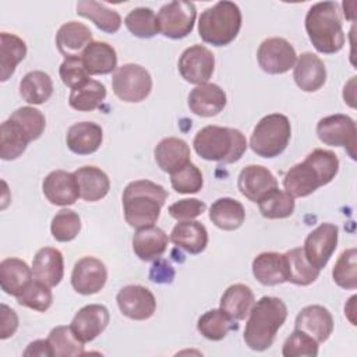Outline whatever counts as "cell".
I'll list each match as a JSON object with an SVG mask.
<instances>
[{
    "instance_id": "cell-7",
    "label": "cell",
    "mask_w": 357,
    "mask_h": 357,
    "mask_svg": "<svg viewBox=\"0 0 357 357\" xmlns=\"http://www.w3.org/2000/svg\"><path fill=\"white\" fill-rule=\"evenodd\" d=\"M291 126L289 119L280 113L264 116L252 130L250 148L261 158H276L289 145Z\"/></svg>"
},
{
    "instance_id": "cell-42",
    "label": "cell",
    "mask_w": 357,
    "mask_h": 357,
    "mask_svg": "<svg viewBox=\"0 0 357 357\" xmlns=\"http://www.w3.org/2000/svg\"><path fill=\"white\" fill-rule=\"evenodd\" d=\"M259 212L266 219H284L294 212V198L283 190L275 188L259 202Z\"/></svg>"
},
{
    "instance_id": "cell-30",
    "label": "cell",
    "mask_w": 357,
    "mask_h": 357,
    "mask_svg": "<svg viewBox=\"0 0 357 357\" xmlns=\"http://www.w3.org/2000/svg\"><path fill=\"white\" fill-rule=\"evenodd\" d=\"M81 59L89 75H105L117 70V53L106 42H91Z\"/></svg>"
},
{
    "instance_id": "cell-32",
    "label": "cell",
    "mask_w": 357,
    "mask_h": 357,
    "mask_svg": "<svg viewBox=\"0 0 357 357\" xmlns=\"http://www.w3.org/2000/svg\"><path fill=\"white\" fill-rule=\"evenodd\" d=\"M211 222L226 231L237 230L245 220V211L241 202L234 198H218L209 208Z\"/></svg>"
},
{
    "instance_id": "cell-43",
    "label": "cell",
    "mask_w": 357,
    "mask_h": 357,
    "mask_svg": "<svg viewBox=\"0 0 357 357\" xmlns=\"http://www.w3.org/2000/svg\"><path fill=\"white\" fill-rule=\"evenodd\" d=\"M124 25L134 36L141 39L153 38L159 32L156 15L149 7H137L131 10L124 18Z\"/></svg>"
},
{
    "instance_id": "cell-6",
    "label": "cell",
    "mask_w": 357,
    "mask_h": 357,
    "mask_svg": "<svg viewBox=\"0 0 357 357\" xmlns=\"http://www.w3.org/2000/svg\"><path fill=\"white\" fill-rule=\"evenodd\" d=\"M241 28V11L233 1H218L204 10L198 20V33L205 43L226 46L236 39Z\"/></svg>"
},
{
    "instance_id": "cell-54",
    "label": "cell",
    "mask_w": 357,
    "mask_h": 357,
    "mask_svg": "<svg viewBox=\"0 0 357 357\" xmlns=\"http://www.w3.org/2000/svg\"><path fill=\"white\" fill-rule=\"evenodd\" d=\"M24 356L28 357V356H39V357H43V356H47V357H53V351H52V347H50V343L47 339H38V340H33L31 342L25 351H24Z\"/></svg>"
},
{
    "instance_id": "cell-25",
    "label": "cell",
    "mask_w": 357,
    "mask_h": 357,
    "mask_svg": "<svg viewBox=\"0 0 357 357\" xmlns=\"http://www.w3.org/2000/svg\"><path fill=\"white\" fill-rule=\"evenodd\" d=\"M153 155L160 170L170 174L191 162L188 144L184 139L176 137H166L160 139L155 146Z\"/></svg>"
},
{
    "instance_id": "cell-39",
    "label": "cell",
    "mask_w": 357,
    "mask_h": 357,
    "mask_svg": "<svg viewBox=\"0 0 357 357\" xmlns=\"http://www.w3.org/2000/svg\"><path fill=\"white\" fill-rule=\"evenodd\" d=\"M106 99V86L96 79H88L82 85L71 89L68 105L78 112H92Z\"/></svg>"
},
{
    "instance_id": "cell-21",
    "label": "cell",
    "mask_w": 357,
    "mask_h": 357,
    "mask_svg": "<svg viewBox=\"0 0 357 357\" xmlns=\"http://www.w3.org/2000/svg\"><path fill=\"white\" fill-rule=\"evenodd\" d=\"M225 91L211 82L197 85L188 95L190 110L201 117H212L219 114L226 106Z\"/></svg>"
},
{
    "instance_id": "cell-9",
    "label": "cell",
    "mask_w": 357,
    "mask_h": 357,
    "mask_svg": "<svg viewBox=\"0 0 357 357\" xmlns=\"http://www.w3.org/2000/svg\"><path fill=\"white\" fill-rule=\"evenodd\" d=\"M197 18L195 4L191 1L176 0L160 7L156 15L158 31L170 39L185 38L194 28Z\"/></svg>"
},
{
    "instance_id": "cell-34",
    "label": "cell",
    "mask_w": 357,
    "mask_h": 357,
    "mask_svg": "<svg viewBox=\"0 0 357 357\" xmlns=\"http://www.w3.org/2000/svg\"><path fill=\"white\" fill-rule=\"evenodd\" d=\"M77 14L91 20L98 29L106 33H114L121 26L120 14L106 4L93 0H81L77 3Z\"/></svg>"
},
{
    "instance_id": "cell-11",
    "label": "cell",
    "mask_w": 357,
    "mask_h": 357,
    "mask_svg": "<svg viewBox=\"0 0 357 357\" xmlns=\"http://www.w3.org/2000/svg\"><path fill=\"white\" fill-rule=\"evenodd\" d=\"M257 60L262 71L276 75L284 74L294 67L297 54L289 40L273 36L262 40L257 50Z\"/></svg>"
},
{
    "instance_id": "cell-19",
    "label": "cell",
    "mask_w": 357,
    "mask_h": 357,
    "mask_svg": "<svg viewBox=\"0 0 357 357\" xmlns=\"http://www.w3.org/2000/svg\"><path fill=\"white\" fill-rule=\"evenodd\" d=\"M293 68L294 82L304 92H317L326 82V67L324 61L311 52L301 53Z\"/></svg>"
},
{
    "instance_id": "cell-20",
    "label": "cell",
    "mask_w": 357,
    "mask_h": 357,
    "mask_svg": "<svg viewBox=\"0 0 357 357\" xmlns=\"http://www.w3.org/2000/svg\"><path fill=\"white\" fill-rule=\"evenodd\" d=\"M294 329L304 331L318 343L329 339L333 332V318L324 305L312 304L301 308L296 317Z\"/></svg>"
},
{
    "instance_id": "cell-40",
    "label": "cell",
    "mask_w": 357,
    "mask_h": 357,
    "mask_svg": "<svg viewBox=\"0 0 357 357\" xmlns=\"http://www.w3.org/2000/svg\"><path fill=\"white\" fill-rule=\"evenodd\" d=\"M198 332L208 340H222L231 329H237V324L223 310H209L198 318Z\"/></svg>"
},
{
    "instance_id": "cell-1",
    "label": "cell",
    "mask_w": 357,
    "mask_h": 357,
    "mask_svg": "<svg viewBox=\"0 0 357 357\" xmlns=\"http://www.w3.org/2000/svg\"><path fill=\"white\" fill-rule=\"evenodd\" d=\"M339 172L335 152L317 148L305 159L290 167L283 177V187L293 198H303L331 183Z\"/></svg>"
},
{
    "instance_id": "cell-22",
    "label": "cell",
    "mask_w": 357,
    "mask_h": 357,
    "mask_svg": "<svg viewBox=\"0 0 357 357\" xmlns=\"http://www.w3.org/2000/svg\"><path fill=\"white\" fill-rule=\"evenodd\" d=\"M91 42H93L91 29L78 21L63 24L56 33V46L66 59L81 57Z\"/></svg>"
},
{
    "instance_id": "cell-2",
    "label": "cell",
    "mask_w": 357,
    "mask_h": 357,
    "mask_svg": "<svg viewBox=\"0 0 357 357\" xmlns=\"http://www.w3.org/2000/svg\"><path fill=\"white\" fill-rule=\"evenodd\" d=\"M169 192L151 180H134L123 191V212L126 222L134 229L153 226Z\"/></svg>"
},
{
    "instance_id": "cell-35",
    "label": "cell",
    "mask_w": 357,
    "mask_h": 357,
    "mask_svg": "<svg viewBox=\"0 0 357 357\" xmlns=\"http://www.w3.org/2000/svg\"><path fill=\"white\" fill-rule=\"evenodd\" d=\"M286 268V282L308 286L319 276V269L314 268L305 258L303 247H296L283 254Z\"/></svg>"
},
{
    "instance_id": "cell-47",
    "label": "cell",
    "mask_w": 357,
    "mask_h": 357,
    "mask_svg": "<svg viewBox=\"0 0 357 357\" xmlns=\"http://www.w3.org/2000/svg\"><path fill=\"white\" fill-rule=\"evenodd\" d=\"M170 183L178 194H195L204 185V176L194 163H187L170 174Z\"/></svg>"
},
{
    "instance_id": "cell-53",
    "label": "cell",
    "mask_w": 357,
    "mask_h": 357,
    "mask_svg": "<svg viewBox=\"0 0 357 357\" xmlns=\"http://www.w3.org/2000/svg\"><path fill=\"white\" fill-rule=\"evenodd\" d=\"M149 278L155 283H170L174 278V269L163 259H156L152 265Z\"/></svg>"
},
{
    "instance_id": "cell-31",
    "label": "cell",
    "mask_w": 357,
    "mask_h": 357,
    "mask_svg": "<svg viewBox=\"0 0 357 357\" xmlns=\"http://www.w3.org/2000/svg\"><path fill=\"white\" fill-rule=\"evenodd\" d=\"M252 275L264 286H276L286 282L283 254L266 251L258 254L252 261Z\"/></svg>"
},
{
    "instance_id": "cell-27",
    "label": "cell",
    "mask_w": 357,
    "mask_h": 357,
    "mask_svg": "<svg viewBox=\"0 0 357 357\" xmlns=\"http://www.w3.org/2000/svg\"><path fill=\"white\" fill-rule=\"evenodd\" d=\"M79 187V197L86 202L105 198L110 190L109 176L96 166H82L74 172Z\"/></svg>"
},
{
    "instance_id": "cell-48",
    "label": "cell",
    "mask_w": 357,
    "mask_h": 357,
    "mask_svg": "<svg viewBox=\"0 0 357 357\" xmlns=\"http://www.w3.org/2000/svg\"><path fill=\"white\" fill-rule=\"evenodd\" d=\"M8 119L20 124L24 128V131L29 135L31 141L38 139L43 134L46 127V119L43 113L32 106L18 107L15 112L11 113Z\"/></svg>"
},
{
    "instance_id": "cell-37",
    "label": "cell",
    "mask_w": 357,
    "mask_h": 357,
    "mask_svg": "<svg viewBox=\"0 0 357 357\" xmlns=\"http://www.w3.org/2000/svg\"><path fill=\"white\" fill-rule=\"evenodd\" d=\"M29 135L14 120L7 119L0 127V158L3 160H14L21 156L28 144Z\"/></svg>"
},
{
    "instance_id": "cell-46",
    "label": "cell",
    "mask_w": 357,
    "mask_h": 357,
    "mask_svg": "<svg viewBox=\"0 0 357 357\" xmlns=\"http://www.w3.org/2000/svg\"><path fill=\"white\" fill-rule=\"evenodd\" d=\"M17 303L31 310L45 312L53 303V294L47 284L35 279L17 296Z\"/></svg>"
},
{
    "instance_id": "cell-18",
    "label": "cell",
    "mask_w": 357,
    "mask_h": 357,
    "mask_svg": "<svg viewBox=\"0 0 357 357\" xmlns=\"http://www.w3.org/2000/svg\"><path fill=\"white\" fill-rule=\"evenodd\" d=\"M42 191L47 201L57 206H68L79 198V187L74 173L66 170L50 172L42 183Z\"/></svg>"
},
{
    "instance_id": "cell-45",
    "label": "cell",
    "mask_w": 357,
    "mask_h": 357,
    "mask_svg": "<svg viewBox=\"0 0 357 357\" xmlns=\"http://www.w3.org/2000/svg\"><path fill=\"white\" fill-rule=\"evenodd\" d=\"M81 230V218L73 209L59 211L50 223V231L56 241L67 243L74 240Z\"/></svg>"
},
{
    "instance_id": "cell-28",
    "label": "cell",
    "mask_w": 357,
    "mask_h": 357,
    "mask_svg": "<svg viewBox=\"0 0 357 357\" xmlns=\"http://www.w3.org/2000/svg\"><path fill=\"white\" fill-rule=\"evenodd\" d=\"M170 241L190 254H199L208 245V230L198 220H183L173 227Z\"/></svg>"
},
{
    "instance_id": "cell-55",
    "label": "cell",
    "mask_w": 357,
    "mask_h": 357,
    "mask_svg": "<svg viewBox=\"0 0 357 357\" xmlns=\"http://www.w3.org/2000/svg\"><path fill=\"white\" fill-rule=\"evenodd\" d=\"M356 296H351L349 298V303L344 305V314L346 317L349 318V321L351 322V325H356V319H354V312H356V308H354V303H356Z\"/></svg>"
},
{
    "instance_id": "cell-15",
    "label": "cell",
    "mask_w": 357,
    "mask_h": 357,
    "mask_svg": "<svg viewBox=\"0 0 357 357\" xmlns=\"http://www.w3.org/2000/svg\"><path fill=\"white\" fill-rule=\"evenodd\" d=\"M107 280L106 265L95 257H82L78 259L71 272L73 289L84 296L100 291Z\"/></svg>"
},
{
    "instance_id": "cell-38",
    "label": "cell",
    "mask_w": 357,
    "mask_h": 357,
    "mask_svg": "<svg viewBox=\"0 0 357 357\" xmlns=\"http://www.w3.org/2000/svg\"><path fill=\"white\" fill-rule=\"evenodd\" d=\"M53 93V81L45 71H29L20 82V95L26 103L42 105Z\"/></svg>"
},
{
    "instance_id": "cell-5",
    "label": "cell",
    "mask_w": 357,
    "mask_h": 357,
    "mask_svg": "<svg viewBox=\"0 0 357 357\" xmlns=\"http://www.w3.org/2000/svg\"><path fill=\"white\" fill-rule=\"evenodd\" d=\"M305 31L315 50L333 54L344 46V32L337 4L319 1L312 4L305 15Z\"/></svg>"
},
{
    "instance_id": "cell-23",
    "label": "cell",
    "mask_w": 357,
    "mask_h": 357,
    "mask_svg": "<svg viewBox=\"0 0 357 357\" xmlns=\"http://www.w3.org/2000/svg\"><path fill=\"white\" fill-rule=\"evenodd\" d=\"M32 275L49 287L57 286L64 275L63 254L53 247L40 248L32 261Z\"/></svg>"
},
{
    "instance_id": "cell-13",
    "label": "cell",
    "mask_w": 357,
    "mask_h": 357,
    "mask_svg": "<svg viewBox=\"0 0 357 357\" xmlns=\"http://www.w3.org/2000/svg\"><path fill=\"white\" fill-rule=\"evenodd\" d=\"M215 70V56L204 45L187 47L178 59V73L190 84L201 85L209 81Z\"/></svg>"
},
{
    "instance_id": "cell-24",
    "label": "cell",
    "mask_w": 357,
    "mask_h": 357,
    "mask_svg": "<svg viewBox=\"0 0 357 357\" xmlns=\"http://www.w3.org/2000/svg\"><path fill=\"white\" fill-rule=\"evenodd\" d=\"M103 141L102 127L93 121H79L67 130L66 142L75 155H91L99 149Z\"/></svg>"
},
{
    "instance_id": "cell-50",
    "label": "cell",
    "mask_w": 357,
    "mask_h": 357,
    "mask_svg": "<svg viewBox=\"0 0 357 357\" xmlns=\"http://www.w3.org/2000/svg\"><path fill=\"white\" fill-rule=\"evenodd\" d=\"M59 74L63 84L70 89H74L89 79V74L81 57L66 59L59 68Z\"/></svg>"
},
{
    "instance_id": "cell-36",
    "label": "cell",
    "mask_w": 357,
    "mask_h": 357,
    "mask_svg": "<svg viewBox=\"0 0 357 357\" xmlns=\"http://www.w3.org/2000/svg\"><path fill=\"white\" fill-rule=\"evenodd\" d=\"M26 56L25 42L8 32L0 33V81L6 82L15 71V67Z\"/></svg>"
},
{
    "instance_id": "cell-29",
    "label": "cell",
    "mask_w": 357,
    "mask_h": 357,
    "mask_svg": "<svg viewBox=\"0 0 357 357\" xmlns=\"http://www.w3.org/2000/svg\"><path fill=\"white\" fill-rule=\"evenodd\" d=\"M32 268L20 258H4L0 262V286L10 296L17 297L31 282Z\"/></svg>"
},
{
    "instance_id": "cell-44",
    "label": "cell",
    "mask_w": 357,
    "mask_h": 357,
    "mask_svg": "<svg viewBox=\"0 0 357 357\" xmlns=\"http://www.w3.org/2000/svg\"><path fill=\"white\" fill-rule=\"evenodd\" d=\"M333 282L346 290H353L357 287V250L347 248L344 250L333 269H332Z\"/></svg>"
},
{
    "instance_id": "cell-41",
    "label": "cell",
    "mask_w": 357,
    "mask_h": 357,
    "mask_svg": "<svg viewBox=\"0 0 357 357\" xmlns=\"http://www.w3.org/2000/svg\"><path fill=\"white\" fill-rule=\"evenodd\" d=\"M54 357H77L84 356V342H81L71 326H54L47 336Z\"/></svg>"
},
{
    "instance_id": "cell-51",
    "label": "cell",
    "mask_w": 357,
    "mask_h": 357,
    "mask_svg": "<svg viewBox=\"0 0 357 357\" xmlns=\"http://www.w3.org/2000/svg\"><path fill=\"white\" fill-rule=\"evenodd\" d=\"M205 209H206V204L197 198H184L172 204L167 208L169 215L178 222L192 220L199 215H202Z\"/></svg>"
},
{
    "instance_id": "cell-12",
    "label": "cell",
    "mask_w": 357,
    "mask_h": 357,
    "mask_svg": "<svg viewBox=\"0 0 357 357\" xmlns=\"http://www.w3.org/2000/svg\"><path fill=\"white\" fill-rule=\"evenodd\" d=\"M339 229L333 223H321L304 240V255L307 261L317 269L326 266L332 254L337 247Z\"/></svg>"
},
{
    "instance_id": "cell-16",
    "label": "cell",
    "mask_w": 357,
    "mask_h": 357,
    "mask_svg": "<svg viewBox=\"0 0 357 357\" xmlns=\"http://www.w3.org/2000/svg\"><path fill=\"white\" fill-rule=\"evenodd\" d=\"M237 187L247 199L259 202L266 194L278 188V180L268 167L248 165L241 169L237 178Z\"/></svg>"
},
{
    "instance_id": "cell-52",
    "label": "cell",
    "mask_w": 357,
    "mask_h": 357,
    "mask_svg": "<svg viewBox=\"0 0 357 357\" xmlns=\"http://www.w3.org/2000/svg\"><path fill=\"white\" fill-rule=\"evenodd\" d=\"M18 328V317L13 308L1 304V325H0V339H8L15 333Z\"/></svg>"
},
{
    "instance_id": "cell-33",
    "label": "cell",
    "mask_w": 357,
    "mask_h": 357,
    "mask_svg": "<svg viewBox=\"0 0 357 357\" xmlns=\"http://www.w3.org/2000/svg\"><path fill=\"white\" fill-rule=\"evenodd\" d=\"M254 305V293L250 286L236 283L229 286L220 297L219 308L223 310L231 319L243 321L250 314Z\"/></svg>"
},
{
    "instance_id": "cell-10",
    "label": "cell",
    "mask_w": 357,
    "mask_h": 357,
    "mask_svg": "<svg viewBox=\"0 0 357 357\" xmlns=\"http://www.w3.org/2000/svg\"><path fill=\"white\" fill-rule=\"evenodd\" d=\"M317 135L325 145L343 146L353 160H356L357 128L350 116L331 114L322 117L317 124Z\"/></svg>"
},
{
    "instance_id": "cell-4",
    "label": "cell",
    "mask_w": 357,
    "mask_h": 357,
    "mask_svg": "<svg viewBox=\"0 0 357 357\" xmlns=\"http://www.w3.org/2000/svg\"><path fill=\"white\" fill-rule=\"evenodd\" d=\"M197 155L209 162L234 163L247 151V139L237 128L206 126L201 128L192 141Z\"/></svg>"
},
{
    "instance_id": "cell-8",
    "label": "cell",
    "mask_w": 357,
    "mask_h": 357,
    "mask_svg": "<svg viewBox=\"0 0 357 357\" xmlns=\"http://www.w3.org/2000/svg\"><path fill=\"white\" fill-rule=\"evenodd\" d=\"M113 92L126 103L145 100L152 91V78L148 70L135 63H127L113 74Z\"/></svg>"
},
{
    "instance_id": "cell-26",
    "label": "cell",
    "mask_w": 357,
    "mask_h": 357,
    "mask_svg": "<svg viewBox=\"0 0 357 357\" xmlns=\"http://www.w3.org/2000/svg\"><path fill=\"white\" fill-rule=\"evenodd\" d=\"M167 243V234L153 225L135 231L132 237V250L141 261H155L165 254Z\"/></svg>"
},
{
    "instance_id": "cell-3",
    "label": "cell",
    "mask_w": 357,
    "mask_h": 357,
    "mask_svg": "<svg viewBox=\"0 0 357 357\" xmlns=\"http://www.w3.org/2000/svg\"><path fill=\"white\" fill-rule=\"evenodd\" d=\"M244 328V342L254 351L269 349L287 318L286 304L272 296L261 297L251 308Z\"/></svg>"
},
{
    "instance_id": "cell-49",
    "label": "cell",
    "mask_w": 357,
    "mask_h": 357,
    "mask_svg": "<svg viewBox=\"0 0 357 357\" xmlns=\"http://www.w3.org/2000/svg\"><path fill=\"white\" fill-rule=\"evenodd\" d=\"M318 342L304 331L294 329L284 340L282 354L284 357H315L318 356Z\"/></svg>"
},
{
    "instance_id": "cell-17",
    "label": "cell",
    "mask_w": 357,
    "mask_h": 357,
    "mask_svg": "<svg viewBox=\"0 0 357 357\" xmlns=\"http://www.w3.org/2000/svg\"><path fill=\"white\" fill-rule=\"evenodd\" d=\"M109 310L102 304H88L78 310L71 321V329L75 336L84 342H92L96 339L109 325Z\"/></svg>"
},
{
    "instance_id": "cell-14",
    "label": "cell",
    "mask_w": 357,
    "mask_h": 357,
    "mask_svg": "<svg viewBox=\"0 0 357 357\" xmlns=\"http://www.w3.org/2000/svg\"><path fill=\"white\" fill-rule=\"evenodd\" d=\"M116 301L121 314L134 321L149 319L156 310L153 293L141 284H128L119 290Z\"/></svg>"
}]
</instances>
